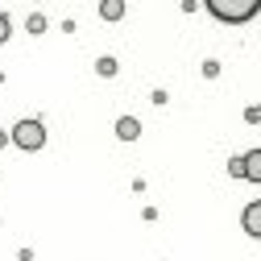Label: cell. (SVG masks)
<instances>
[{"label":"cell","mask_w":261,"mask_h":261,"mask_svg":"<svg viewBox=\"0 0 261 261\" xmlns=\"http://www.w3.org/2000/svg\"><path fill=\"white\" fill-rule=\"evenodd\" d=\"M0 42H9V17H0Z\"/></svg>","instance_id":"8fae6325"},{"label":"cell","mask_w":261,"mask_h":261,"mask_svg":"<svg viewBox=\"0 0 261 261\" xmlns=\"http://www.w3.org/2000/svg\"><path fill=\"white\" fill-rule=\"evenodd\" d=\"M95 71H100V75H116V62L112 58H100V62H95Z\"/></svg>","instance_id":"52a82bcc"},{"label":"cell","mask_w":261,"mask_h":261,"mask_svg":"<svg viewBox=\"0 0 261 261\" xmlns=\"http://www.w3.org/2000/svg\"><path fill=\"white\" fill-rule=\"evenodd\" d=\"M116 137H120V141H137V137H141V124H137L133 116H120V120H116Z\"/></svg>","instance_id":"277c9868"},{"label":"cell","mask_w":261,"mask_h":261,"mask_svg":"<svg viewBox=\"0 0 261 261\" xmlns=\"http://www.w3.org/2000/svg\"><path fill=\"white\" fill-rule=\"evenodd\" d=\"M228 174H232V178H245V162L232 158V162H228Z\"/></svg>","instance_id":"ba28073f"},{"label":"cell","mask_w":261,"mask_h":261,"mask_svg":"<svg viewBox=\"0 0 261 261\" xmlns=\"http://www.w3.org/2000/svg\"><path fill=\"white\" fill-rule=\"evenodd\" d=\"M13 141H17L25 153L42 149V145H46V128H42V120H21V124L13 128Z\"/></svg>","instance_id":"7a4b0ae2"},{"label":"cell","mask_w":261,"mask_h":261,"mask_svg":"<svg viewBox=\"0 0 261 261\" xmlns=\"http://www.w3.org/2000/svg\"><path fill=\"white\" fill-rule=\"evenodd\" d=\"M42 29H46V21H42V13H34L29 17V34H42Z\"/></svg>","instance_id":"9c48e42d"},{"label":"cell","mask_w":261,"mask_h":261,"mask_svg":"<svg viewBox=\"0 0 261 261\" xmlns=\"http://www.w3.org/2000/svg\"><path fill=\"white\" fill-rule=\"evenodd\" d=\"M100 17H104V21H120V17H124V0H104V5H100Z\"/></svg>","instance_id":"8992f818"},{"label":"cell","mask_w":261,"mask_h":261,"mask_svg":"<svg viewBox=\"0 0 261 261\" xmlns=\"http://www.w3.org/2000/svg\"><path fill=\"white\" fill-rule=\"evenodd\" d=\"M241 224H245V232H249V237H261V199L245 207V216H241Z\"/></svg>","instance_id":"3957f363"},{"label":"cell","mask_w":261,"mask_h":261,"mask_svg":"<svg viewBox=\"0 0 261 261\" xmlns=\"http://www.w3.org/2000/svg\"><path fill=\"white\" fill-rule=\"evenodd\" d=\"M241 162H245V178H249V182H261V149L245 153Z\"/></svg>","instance_id":"5b68a950"},{"label":"cell","mask_w":261,"mask_h":261,"mask_svg":"<svg viewBox=\"0 0 261 261\" xmlns=\"http://www.w3.org/2000/svg\"><path fill=\"white\" fill-rule=\"evenodd\" d=\"M261 0H207V13L216 21H228V25H241L249 17H257Z\"/></svg>","instance_id":"6da1fadb"},{"label":"cell","mask_w":261,"mask_h":261,"mask_svg":"<svg viewBox=\"0 0 261 261\" xmlns=\"http://www.w3.org/2000/svg\"><path fill=\"white\" fill-rule=\"evenodd\" d=\"M245 120H249V124H261V104H253V108L245 112Z\"/></svg>","instance_id":"30bf717a"}]
</instances>
